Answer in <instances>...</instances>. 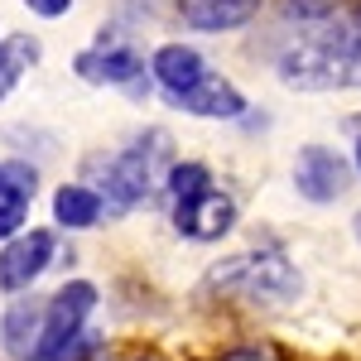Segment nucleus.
Listing matches in <instances>:
<instances>
[{
	"instance_id": "nucleus-1",
	"label": "nucleus",
	"mask_w": 361,
	"mask_h": 361,
	"mask_svg": "<svg viewBox=\"0 0 361 361\" xmlns=\"http://www.w3.org/2000/svg\"><path fill=\"white\" fill-rule=\"evenodd\" d=\"M279 82L299 92H337V87H361V54L347 44L342 15L318 25L304 44H294L279 58Z\"/></svg>"
},
{
	"instance_id": "nucleus-2",
	"label": "nucleus",
	"mask_w": 361,
	"mask_h": 361,
	"mask_svg": "<svg viewBox=\"0 0 361 361\" xmlns=\"http://www.w3.org/2000/svg\"><path fill=\"white\" fill-rule=\"evenodd\" d=\"M207 284L217 294H236L250 304H270L284 308L304 294V275L279 255V250H246V255H231L222 265L207 270Z\"/></svg>"
},
{
	"instance_id": "nucleus-3",
	"label": "nucleus",
	"mask_w": 361,
	"mask_h": 361,
	"mask_svg": "<svg viewBox=\"0 0 361 361\" xmlns=\"http://www.w3.org/2000/svg\"><path fill=\"white\" fill-rule=\"evenodd\" d=\"M169 169H173L169 164V135L164 130H145L116 159H106L97 193L106 202V212H130L159 188V178H169Z\"/></svg>"
},
{
	"instance_id": "nucleus-4",
	"label": "nucleus",
	"mask_w": 361,
	"mask_h": 361,
	"mask_svg": "<svg viewBox=\"0 0 361 361\" xmlns=\"http://www.w3.org/2000/svg\"><path fill=\"white\" fill-rule=\"evenodd\" d=\"M97 299L102 294H97L92 279H68L49 299V308H44V333H39V347H34L29 361H63L68 357V347L87 333V318H92Z\"/></svg>"
},
{
	"instance_id": "nucleus-5",
	"label": "nucleus",
	"mask_w": 361,
	"mask_h": 361,
	"mask_svg": "<svg viewBox=\"0 0 361 361\" xmlns=\"http://www.w3.org/2000/svg\"><path fill=\"white\" fill-rule=\"evenodd\" d=\"M49 260H54V231L49 226H29L20 236H10L0 246V289L25 294L29 284L49 270Z\"/></svg>"
},
{
	"instance_id": "nucleus-6",
	"label": "nucleus",
	"mask_w": 361,
	"mask_h": 361,
	"mask_svg": "<svg viewBox=\"0 0 361 361\" xmlns=\"http://www.w3.org/2000/svg\"><path fill=\"white\" fill-rule=\"evenodd\" d=\"M294 188L308 202H333L352 188V164L328 145H304L299 159H294Z\"/></svg>"
},
{
	"instance_id": "nucleus-7",
	"label": "nucleus",
	"mask_w": 361,
	"mask_h": 361,
	"mask_svg": "<svg viewBox=\"0 0 361 361\" xmlns=\"http://www.w3.org/2000/svg\"><path fill=\"white\" fill-rule=\"evenodd\" d=\"M164 102L173 111L202 116V121H236V116H246V97L236 92V82H226L222 73H202L188 92H164Z\"/></svg>"
},
{
	"instance_id": "nucleus-8",
	"label": "nucleus",
	"mask_w": 361,
	"mask_h": 361,
	"mask_svg": "<svg viewBox=\"0 0 361 361\" xmlns=\"http://www.w3.org/2000/svg\"><path fill=\"white\" fill-rule=\"evenodd\" d=\"M173 226L188 241H222L236 226V202L222 188H207V193L188 197V202H173Z\"/></svg>"
},
{
	"instance_id": "nucleus-9",
	"label": "nucleus",
	"mask_w": 361,
	"mask_h": 361,
	"mask_svg": "<svg viewBox=\"0 0 361 361\" xmlns=\"http://www.w3.org/2000/svg\"><path fill=\"white\" fill-rule=\"evenodd\" d=\"M73 68L97 87H126L130 97H145V58L135 49H87L73 58Z\"/></svg>"
},
{
	"instance_id": "nucleus-10",
	"label": "nucleus",
	"mask_w": 361,
	"mask_h": 361,
	"mask_svg": "<svg viewBox=\"0 0 361 361\" xmlns=\"http://www.w3.org/2000/svg\"><path fill=\"white\" fill-rule=\"evenodd\" d=\"M44 308L49 299H15V304L0 313V347L10 361H29L34 347H39V333H44Z\"/></svg>"
},
{
	"instance_id": "nucleus-11",
	"label": "nucleus",
	"mask_w": 361,
	"mask_h": 361,
	"mask_svg": "<svg viewBox=\"0 0 361 361\" xmlns=\"http://www.w3.org/2000/svg\"><path fill=\"white\" fill-rule=\"evenodd\" d=\"M265 0H178V15L183 25L197 34H226V29H241L260 15Z\"/></svg>"
},
{
	"instance_id": "nucleus-12",
	"label": "nucleus",
	"mask_w": 361,
	"mask_h": 361,
	"mask_svg": "<svg viewBox=\"0 0 361 361\" xmlns=\"http://www.w3.org/2000/svg\"><path fill=\"white\" fill-rule=\"evenodd\" d=\"M106 217V202L97 188H87V183H63L54 193V222L68 226V231H87V226H97Z\"/></svg>"
},
{
	"instance_id": "nucleus-13",
	"label": "nucleus",
	"mask_w": 361,
	"mask_h": 361,
	"mask_svg": "<svg viewBox=\"0 0 361 361\" xmlns=\"http://www.w3.org/2000/svg\"><path fill=\"white\" fill-rule=\"evenodd\" d=\"M149 73H154V82L164 87V92H188L207 68H202V54L197 49H188V44H164L154 54V63H149Z\"/></svg>"
},
{
	"instance_id": "nucleus-14",
	"label": "nucleus",
	"mask_w": 361,
	"mask_h": 361,
	"mask_svg": "<svg viewBox=\"0 0 361 361\" xmlns=\"http://www.w3.org/2000/svg\"><path fill=\"white\" fill-rule=\"evenodd\" d=\"M34 58H39V44H34L29 34H10V39L0 44V102H5V97L15 92L20 73H25Z\"/></svg>"
},
{
	"instance_id": "nucleus-15",
	"label": "nucleus",
	"mask_w": 361,
	"mask_h": 361,
	"mask_svg": "<svg viewBox=\"0 0 361 361\" xmlns=\"http://www.w3.org/2000/svg\"><path fill=\"white\" fill-rule=\"evenodd\" d=\"M164 188H169V197L173 202H188V197H197V193H207L212 188V173H207V164H173L169 169V178H164Z\"/></svg>"
},
{
	"instance_id": "nucleus-16",
	"label": "nucleus",
	"mask_w": 361,
	"mask_h": 361,
	"mask_svg": "<svg viewBox=\"0 0 361 361\" xmlns=\"http://www.w3.org/2000/svg\"><path fill=\"white\" fill-rule=\"evenodd\" d=\"M337 10H342V0H279V15L289 25H308V29L337 20Z\"/></svg>"
},
{
	"instance_id": "nucleus-17",
	"label": "nucleus",
	"mask_w": 361,
	"mask_h": 361,
	"mask_svg": "<svg viewBox=\"0 0 361 361\" xmlns=\"http://www.w3.org/2000/svg\"><path fill=\"white\" fill-rule=\"evenodd\" d=\"M29 202H34V197L15 193V188H0V241H10V236H20V231H25Z\"/></svg>"
},
{
	"instance_id": "nucleus-18",
	"label": "nucleus",
	"mask_w": 361,
	"mask_h": 361,
	"mask_svg": "<svg viewBox=\"0 0 361 361\" xmlns=\"http://www.w3.org/2000/svg\"><path fill=\"white\" fill-rule=\"evenodd\" d=\"M0 188H15V193L34 197L39 193V169L25 159H0Z\"/></svg>"
},
{
	"instance_id": "nucleus-19",
	"label": "nucleus",
	"mask_w": 361,
	"mask_h": 361,
	"mask_svg": "<svg viewBox=\"0 0 361 361\" xmlns=\"http://www.w3.org/2000/svg\"><path fill=\"white\" fill-rule=\"evenodd\" d=\"M217 361H275V352H270V347H231V352H222Z\"/></svg>"
},
{
	"instance_id": "nucleus-20",
	"label": "nucleus",
	"mask_w": 361,
	"mask_h": 361,
	"mask_svg": "<svg viewBox=\"0 0 361 361\" xmlns=\"http://www.w3.org/2000/svg\"><path fill=\"white\" fill-rule=\"evenodd\" d=\"M34 15H44V20H58V15H68V5L73 0H25Z\"/></svg>"
},
{
	"instance_id": "nucleus-21",
	"label": "nucleus",
	"mask_w": 361,
	"mask_h": 361,
	"mask_svg": "<svg viewBox=\"0 0 361 361\" xmlns=\"http://www.w3.org/2000/svg\"><path fill=\"white\" fill-rule=\"evenodd\" d=\"M130 361H164V357H154V352H140V357H130Z\"/></svg>"
},
{
	"instance_id": "nucleus-22",
	"label": "nucleus",
	"mask_w": 361,
	"mask_h": 361,
	"mask_svg": "<svg viewBox=\"0 0 361 361\" xmlns=\"http://www.w3.org/2000/svg\"><path fill=\"white\" fill-rule=\"evenodd\" d=\"M352 231H357V241H361V212H357V217H352Z\"/></svg>"
},
{
	"instance_id": "nucleus-23",
	"label": "nucleus",
	"mask_w": 361,
	"mask_h": 361,
	"mask_svg": "<svg viewBox=\"0 0 361 361\" xmlns=\"http://www.w3.org/2000/svg\"><path fill=\"white\" fill-rule=\"evenodd\" d=\"M347 126H352V130H357V135H361V116H352V121H347Z\"/></svg>"
},
{
	"instance_id": "nucleus-24",
	"label": "nucleus",
	"mask_w": 361,
	"mask_h": 361,
	"mask_svg": "<svg viewBox=\"0 0 361 361\" xmlns=\"http://www.w3.org/2000/svg\"><path fill=\"white\" fill-rule=\"evenodd\" d=\"M357 169H361V135H357Z\"/></svg>"
}]
</instances>
